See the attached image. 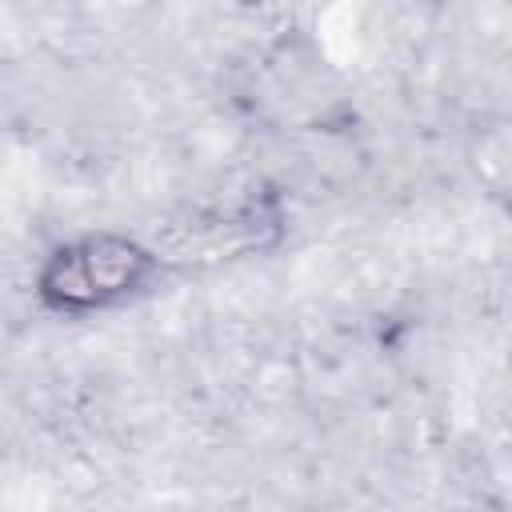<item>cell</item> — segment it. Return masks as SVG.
<instances>
[{"label":"cell","instance_id":"obj_1","mask_svg":"<svg viewBox=\"0 0 512 512\" xmlns=\"http://www.w3.org/2000/svg\"><path fill=\"white\" fill-rule=\"evenodd\" d=\"M168 256L140 232L96 224L52 240L28 280L32 304L52 320H96L160 288Z\"/></svg>","mask_w":512,"mask_h":512}]
</instances>
